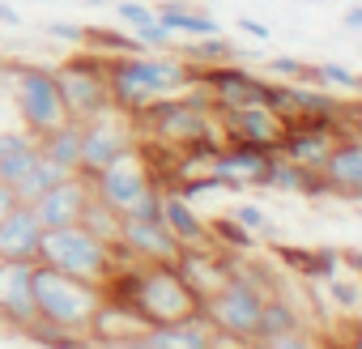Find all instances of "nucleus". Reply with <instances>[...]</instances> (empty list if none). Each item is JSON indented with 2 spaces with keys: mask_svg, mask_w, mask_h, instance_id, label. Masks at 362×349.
<instances>
[{
  "mask_svg": "<svg viewBox=\"0 0 362 349\" xmlns=\"http://www.w3.org/2000/svg\"><path fill=\"white\" fill-rule=\"evenodd\" d=\"M115 18H119V26L132 35V30H141V26H149V22H158V13H153V5H145V0H115Z\"/></svg>",
  "mask_w": 362,
  "mask_h": 349,
  "instance_id": "29",
  "label": "nucleus"
},
{
  "mask_svg": "<svg viewBox=\"0 0 362 349\" xmlns=\"http://www.w3.org/2000/svg\"><path fill=\"white\" fill-rule=\"evenodd\" d=\"M0 52H5V35H0Z\"/></svg>",
  "mask_w": 362,
  "mask_h": 349,
  "instance_id": "44",
  "label": "nucleus"
},
{
  "mask_svg": "<svg viewBox=\"0 0 362 349\" xmlns=\"http://www.w3.org/2000/svg\"><path fill=\"white\" fill-rule=\"evenodd\" d=\"M264 290L247 285L243 277H230L218 294H209L201 302V315L205 324L230 341V345H256V332H260V311H264Z\"/></svg>",
  "mask_w": 362,
  "mask_h": 349,
  "instance_id": "7",
  "label": "nucleus"
},
{
  "mask_svg": "<svg viewBox=\"0 0 362 349\" xmlns=\"http://www.w3.org/2000/svg\"><path fill=\"white\" fill-rule=\"evenodd\" d=\"M175 56H184L192 69H214V64H243V47H235L226 35H209V39H192L184 47H170Z\"/></svg>",
  "mask_w": 362,
  "mask_h": 349,
  "instance_id": "18",
  "label": "nucleus"
},
{
  "mask_svg": "<svg viewBox=\"0 0 362 349\" xmlns=\"http://www.w3.org/2000/svg\"><path fill=\"white\" fill-rule=\"evenodd\" d=\"M239 30H243V35H252V39H260V43H264V39H273V26L256 22V18H239Z\"/></svg>",
  "mask_w": 362,
  "mask_h": 349,
  "instance_id": "36",
  "label": "nucleus"
},
{
  "mask_svg": "<svg viewBox=\"0 0 362 349\" xmlns=\"http://www.w3.org/2000/svg\"><path fill=\"white\" fill-rule=\"evenodd\" d=\"M153 13H158V22H162L170 35H188V39H209V35H222V26H218L205 9H197L192 0H158Z\"/></svg>",
  "mask_w": 362,
  "mask_h": 349,
  "instance_id": "17",
  "label": "nucleus"
},
{
  "mask_svg": "<svg viewBox=\"0 0 362 349\" xmlns=\"http://www.w3.org/2000/svg\"><path fill=\"white\" fill-rule=\"evenodd\" d=\"M90 184L81 179V174H64V179L56 188H47L39 201H30L35 218L43 230H60V226H81V213L90 205Z\"/></svg>",
  "mask_w": 362,
  "mask_h": 349,
  "instance_id": "10",
  "label": "nucleus"
},
{
  "mask_svg": "<svg viewBox=\"0 0 362 349\" xmlns=\"http://www.w3.org/2000/svg\"><path fill=\"white\" fill-rule=\"evenodd\" d=\"M132 315L145 328L162 324H184L201 315V294L179 277L175 264H136V285H132Z\"/></svg>",
  "mask_w": 362,
  "mask_h": 349,
  "instance_id": "2",
  "label": "nucleus"
},
{
  "mask_svg": "<svg viewBox=\"0 0 362 349\" xmlns=\"http://www.w3.org/2000/svg\"><path fill=\"white\" fill-rule=\"evenodd\" d=\"M30 145H35L30 132H22V128H0V158L22 153V149H30Z\"/></svg>",
  "mask_w": 362,
  "mask_h": 349,
  "instance_id": "34",
  "label": "nucleus"
},
{
  "mask_svg": "<svg viewBox=\"0 0 362 349\" xmlns=\"http://www.w3.org/2000/svg\"><path fill=\"white\" fill-rule=\"evenodd\" d=\"M119 243L136 264H175L184 252L175 235L153 218H119Z\"/></svg>",
  "mask_w": 362,
  "mask_h": 349,
  "instance_id": "11",
  "label": "nucleus"
},
{
  "mask_svg": "<svg viewBox=\"0 0 362 349\" xmlns=\"http://www.w3.org/2000/svg\"><path fill=\"white\" fill-rule=\"evenodd\" d=\"M222 119V136L226 141H243V145H260V149H277L281 136H286V119L273 115L264 102H252V107H230V111H218Z\"/></svg>",
  "mask_w": 362,
  "mask_h": 349,
  "instance_id": "12",
  "label": "nucleus"
},
{
  "mask_svg": "<svg viewBox=\"0 0 362 349\" xmlns=\"http://www.w3.org/2000/svg\"><path fill=\"white\" fill-rule=\"evenodd\" d=\"M39 243H43V226H39L30 205H18L5 222H0V260L39 264Z\"/></svg>",
  "mask_w": 362,
  "mask_h": 349,
  "instance_id": "14",
  "label": "nucleus"
},
{
  "mask_svg": "<svg viewBox=\"0 0 362 349\" xmlns=\"http://www.w3.org/2000/svg\"><path fill=\"white\" fill-rule=\"evenodd\" d=\"M324 179L332 196L362 201V136H341L324 162Z\"/></svg>",
  "mask_w": 362,
  "mask_h": 349,
  "instance_id": "15",
  "label": "nucleus"
},
{
  "mask_svg": "<svg viewBox=\"0 0 362 349\" xmlns=\"http://www.w3.org/2000/svg\"><path fill=\"white\" fill-rule=\"evenodd\" d=\"M86 5H90V9H98V5H111V0H86Z\"/></svg>",
  "mask_w": 362,
  "mask_h": 349,
  "instance_id": "42",
  "label": "nucleus"
},
{
  "mask_svg": "<svg viewBox=\"0 0 362 349\" xmlns=\"http://www.w3.org/2000/svg\"><path fill=\"white\" fill-rule=\"evenodd\" d=\"M136 149V128L124 111H103L94 119L81 124V162H77V174L90 184L94 174H103L107 166H115L119 158H128Z\"/></svg>",
  "mask_w": 362,
  "mask_h": 349,
  "instance_id": "9",
  "label": "nucleus"
},
{
  "mask_svg": "<svg viewBox=\"0 0 362 349\" xmlns=\"http://www.w3.org/2000/svg\"><path fill=\"white\" fill-rule=\"evenodd\" d=\"M277 256L307 281H328L337 268H341V252L337 247H277Z\"/></svg>",
  "mask_w": 362,
  "mask_h": 349,
  "instance_id": "20",
  "label": "nucleus"
},
{
  "mask_svg": "<svg viewBox=\"0 0 362 349\" xmlns=\"http://www.w3.org/2000/svg\"><path fill=\"white\" fill-rule=\"evenodd\" d=\"M311 81H320V85H328V90H341V94L362 90V77H358L354 69H345V64H332V60L311 64Z\"/></svg>",
  "mask_w": 362,
  "mask_h": 349,
  "instance_id": "27",
  "label": "nucleus"
},
{
  "mask_svg": "<svg viewBox=\"0 0 362 349\" xmlns=\"http://www.w3.org/2000/svg\"><path fill=\"white\" fill-rule=\"evenodd\" d=\"M43 35L47 39H56V43H69V47H81V39H86V26L81 22H43Z\"/></svg>",
  "mask_w": 362,
  "mask_h": 349,
  "instance_id": "33",
  "label": "nucleus"
},
{
  "mask_svg": "<svg viewBox=\"0 0 362 349\" xmlns=\"http://www.w3.org/2000/svg\"><path fill=\"white\" fill-rule=\"evenodd\" d=\"M81 226L94 235V239H103L107 247L111 243H119V213L115 209H107L103 201H94L90 196V205H86V213H81Z\"/></svg>",
  "mask_w": 362,
  "mask_h": 349,
  "instance_id": "26",
  "label": "nucleus"
},
{
  "mask_svg": "<svg viewBox=\"0 0 362 349\" xmlns=\"http://www.w3.org/2000/svg\"><path fill=\"white\" fill-rule=\"evenodd\" d=\"M256 349H328V345L298 328V332H286V336H273V341H256Z\"/></svg>",
  "mask_w": 362,
  "mask_h": 349,
  "instance_id": "32",
  "label": "nucleus"
},
{
  "mask_svg": "<svg viewBox=\"0 0 362 349\" xmlns=\"http://www.w3.org/2000/svg\"><path fill=\"white\" fill-rule=\"evenodd\" d=\"M35 315V264L0 260V324L26 328Z\"/></svg>",
  "mask_w": 362,
  "mask_h": 349,
  "instance_id": "13",
  "label": "nucleus"
},
{
  "mask_svg": "<svg viewBox=\"0 0 362 349\" xmlns=\"http://www.w3.org/2000/svg\"><path fill=\"white\" fill-rule=\"evenodd\" d=\"M18 205H22V201H18V192H13V188H5V184H0V222H5V218H9V213L18 209Z\"/></svg>",
  "mask_w": 362,
  "mask_h": 349,
  "instance_id": "38",
  "label": "nucleus"
},
{
  "mask_svg": "<svg viewBox=\"0 0 362 349\" xmlns=\"http://www.w3.org/2000/svg\"><path fill=\"white\" fill-rule=\"evenodd\" d=\"M269 77H286V81H311V64L298 56H273L269 60Z\"/></svg>",
  "mask_w": 362,
  "mask_h": 349,
  "instance_id": "31",
  "label": "nucleus"
},
{
  "mask_svg": "<svg viewBox=\"0 0 362 349\" xmlns=\"http://www.w3.org/2000/svg\"><path fill=\"white\" fill-rule=\"evenodd\" d=\"M98 307H103V294H98L94 281L56 273L47 264H35V315L43 324H60V328L86 332Z\"/></svg>",
  "mask_w": 362,
  "mask_h": 349,
  "instance_id": "5",
  "label": "nucleus"
},
{
  "mask_svg": "<svg viewBox=\"0 0 362 349\" xmlns=\"http://www.w3.org/2000/svg\"><path fill=\"white\" fill-rule=\"evenodd\" d=\"M298 311L286 302V298H264V311H260V332L256 341H273V336H286V332H298Z\"/></svg>",
  "mask_w": 362,
  "mask_h": 349,
  "instance_id": "24",
  "label": "nucleus"
},
{
  "mask_svg": "<svg viewBox=\"0 0 362 349\" xmlns=\"http://www.w3.org/2000/svg\"><path fill=\"white\" fill-rule=\"evenodd\" d=\"M81 47L86 52H98V56H136V52H145L128 30H119V26H86V39H81Z\"/></svg>",
  "mask_w": 362,
  "mask_h": 349,
  "instance_id": "22",
  "label": "nucleus"
},
{
  "mask_svg": "<svg viewBox=\"0 0 362 349\" xmlns=\"http://www.w3.org/2000/svg\"><path fill=\"white\" fill-rule=\"evenodd\" d=\"M39 264H47V268H56V273H69V277H81V281H94V285H103V277L115 268L111 247H107L103 239H94L86 226L43 230Z\"/></svg>",
  "mask_w": 362,
  "mask_h": 349,
  "instance_id": "6",
  "label": "nucleus"
},
{
  "mask_svg": "<svg viewBox=\"0 0 362 349\" xmlns=\"http://www.w3.org/2000/svg\"><path fill=\"white\" fill-rule=\"evenodd\" d=\"M35 349H98L90 341V332H73V328H60V324H43V319H30L26 328H18Z\"/></svg>",
  "mask_w": 362,
  "mask_h": 349,
  "instance_id": "21",
  "label": "nucleus"
},
{
  "mask_svg": "<svg viewBox=\"0 0 362 349\" xmlns=\"http://www.w3.org/2000/svg\"><path fill=\"white\" fill-rule=\"evenodd\" d=\"M341 30L362 35V5H358V0H349V5L341 9Z\"/></svg>",
  "mask_w": 362,
  "mask_h": 349,
  "instance_id": "35",
  "label": "nucleus"
},
{
  "mask_svg": "<svg viewBox=\"0 0 362 349\" xmlns=\"http://www.w3.org/2000/svg\"><path fill=\"white\" fill-rule=\"evenodd\" d=\"M9 90H13V107L22 119V132H30L35 141L56 132L60 124H69L60 85H56V69L52 64H35V60H13L9 73Z\"/></svg>",
  "mask_w": 362,
  "mask_h": 349,
  "instance_id": "4",
  "label": "nucleus"
},
{
  "mask_svg": "<svg viewBox=\"0 0 362 349\" xmlns=\"http://www.w3.org/2000/svg\"><path fill=\"white\" fill-rule=\"evenodd\" d=\"M324 285H328V298H332V307H341L345 315L362 311V281H354V277H337V273H332Z\"/></svg>",
  "mask_w": 362,
  "mask_h": 349,
  "instance_id": "28",
  "label": "nucleus"
},
{
  "mask_svg": "<svg viewBox=\"0 0 362 349\" xmlns=\"http://www.w3.org/2000/svg\"><path fill=\"white\" fill-rule=\"evenodd\" d=\"M192 85H197V69L175 52L107 56V94H111V107L124 115H136L141 107H149L158 98H175Z\"/></svg>",
  "mask_w": 362,
  "mask_h": 349,
  "instance_id": "1",
  "label": "nucleus"
},
{
  "mask_svg": "<svg viewBox=\"0 0 362 349\" xmlns=\"http://www.w3.org/2000/svg\"><path fill=\"white\" fill-rule=\"evenodd\" d=\"M162 226L175 235L179 247H209V226L192 209V201H179L175 192H162Z\"/></svg>",
  "mask_w": 362,
  "mask_h": 349,
  "instance_id": "16",
  "label": "nucleus"
},
{
  "mask_svg": "<svg viewBox=\"0 0 362 349\" xmlns=\"http://www.w3.org/2000/svg\"><path fill=\"white\" fill-rule=\"evenodd\" d=\"M230 218H235L243 230H252V235H269V230H273V218H269L260 205H247V201H239Z\"/></svg>",
  "mask_w": 362,
  "mask_h": 349,
  "instance_id": "30",
  "label": "nucleus"
},
{
  "mask_svg": "<svg viewBox=\"0 0 362 349\" xmlns=\"http://www.w3.org/2000/svg\"><path fill=\"white\" fill-rule=\"evenodd\" d=\"M39 153H43L47 162H56L64 174H77V162H81V124L69 119V124H60L56 132L39 136Z\"/></svg>",
  "mask_w": 362,
  "mask_h": 349,
  "instance_id": "19",
  "label": "nucleus"
},
{
  "mask_svg": "<svg viewBox=\"0 0 362 349\" xmlns=\"http://www.w3.org/2000/svg\"><path fill=\"white\" fill-rule=\"evenodd\" d=\"M341 349H362V319L354 324V332H349V341H345Z\"/></svg>",
  "mask_w": 362,
  "mask_h": 349,
  "instance_id": "41",
  "label": "nucleus"
},
{
  "mask_svg": "<svg viewBox=\"0 0 362 349\" xmlns=\"http://www.w3.org/2000/svg\"><path fill=\"white\" fill-rule=\"evenodd\" d=\"M307 5H324V0H307Z\"/></svg>",
  "mask_w": 362,
  "mask_h": 349,
  "instance_id": "43",
  "label": "nucleus"
},
{
  "mask_svg": "<svg viewBox=\"0 0 362 349\" xmlns=\"http://www.w3.org/2000/svg\"><path fill=\"white\" fill-rule=\"evenodd\" d=\"M60 179H64V170H60L56 162H47L43 153H39V158H35V166H30V170L22 174V184H18L13 192H18V201H22V205H30V201H39V196L47 192V188H56Z\"/></svg>",
  "mask_w": 362,
  "mask_h": 349,
  "instance_id": "23",
  "label": "nucleus"
},
{
  "mask_svg": "<svg viewBox=\"0 0 362 349\" xmlns=\"http://www.w3.org/2000/svg\"><path fill=\"white\" fill-rule=\"evenodd\" d=\"M90 192H94V201H103L119 218H153V222H162V188L153 184V174H149V166H145V158L136 149L128 158H119L115 166H107L103 174H94Z\"/></svg>",
  "mask_w": 362,
  "mask_h": 349,
  "instance_id": "3",
  "label": "nucleus"
},
{
  "mask_svg": "<svg viewBox=\"0 0 362 349\" xmlns=\"http://www.w3.org/2000/svg\"><path fill=\"white\" fill-rule=\"evenodd\" d=\"M9 73H13V56L0 52V85H9Z\"/></svg>",
  "mask_w": 362,
  "mask_h": 349,
  "instance_id": "40",
  "label": "nucleus"
},
{
  "mask_svg": "<svg viewBox=\"0 0 362 349\" xmlns=\"http://www.w3.org/2000/svg\"><path fill=\"white\" fill-rule=\"evenodd\" d=\"M341 264H345V268H354V273H358V281H362V252H354V247H349V252H341Z\"/></svg>",
  "mask_w": 362,
  "mask_h": 349,
  "instance_id": "39",
  "label": "nucleus"
},
{
  "mask_svg": "<svg viewBox=\"0 0 362 349\" xmlns=\"http://www.w3.org/2000/svg\"><path fill=\"white\" fill-rule=\"evenodd\" d=\"M56 85L64 98L69 119L86 124L103 111H111V94H107V56L98 52H73L56 64Z\"/></svg>",
  "mask_w": 362,
  "mask_h": 349,
  "instance_id": "8",
  "label": "nucleus"
},
{
  "mask_svg": "<svg viewBox=\"0 0 362 349\" xmlns=\"http://www.w3.org/2000/svg\"><path fill=\"white\" fill-rule=\"evenodd\" d=\"M205 226H209V243H222V252H230V256L256 247V235L243 230L235 218H214V222H205Z\"/></svg>",
  "mask_w": 362,
  "mask_h": 349,
  "instance_id": "25",
  "label": "nucleus"
},
{
  "mask_svg": "<svg viewBox=\"0 0 362 349\" xmlns=\"http://www.w3.org/2000/svg\"><path fill=\"white\" fill-rule=\"evenodd\" d=\"M0 26H5V30H22V26H26V18H22L13 5H5V0H0Z\"/></svg>",
  "mask_w": 362,
  "mask_h": 349,
  "instance_id": "37",
  "label": "nucleus"
}]
</instances>
